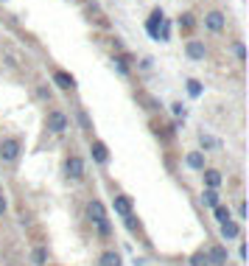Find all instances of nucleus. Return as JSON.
Listing matches in <instances>:
<instances>
[{
    "instance_id": "1",
    "label": "nucleus",
    "mask_w": 249,
    "mask_h": 266,
    "mask_svg": "<svg viewBox=\"0 0 249 266\" xmlns=\"http://www.w3.org/2000/svg\"><path fill=\"white\" fill-rule=\"evenodd\" d=\"M20 154V140H14V137H6L3 143H0V160L3 163H14Z\"/></svg>"
},
{
    "instance_id": "2",
    "label": "nucleus",
    "mask_w": 249,
    "mask_h": 266,
    "mask_svg": "<svg viewBox=\"0 0 249 266\" xmlns=\"http://www.w3.org/2000/svg\"><path fill=\"white\" fill-rule=\"evenodd\" d=\"M48 129H51V132H56V134L68 132V115H65V112H59V110L48 112Z\"/></svg>"
},
{
    "instance_id": "3",
    "label": "nucleus",
    "mask_w": 249,
    "mask_h": 266,
    "mask_svg": "<svg viewBox=\"0 0 249 266\" xmlns=\"http://www.w3.org/2000/svg\"><path fill=\"white\" fill-rule=\"evenodd\" d=\"M65 174H68L70 179H81L84 177V160L81 157H68V163H65Z\"/></svg>"
},
{
    "instance_id": "4",
    "label": "nucleus",
    "mask_w": 249,
    "mask_h": 266,
    "mask_svg": "<svg viewBox=\"0 0 249 266\" xmlns=\"http://www.w3.org/2000/svg\"><path fill=\"white\" fill-rule=\"evenodd\" d=\"M87 216H90V222L98 224V227H101V224H107V210H104V205L98 199H92L90 205H87Z\"/></svg>"
},
{
    "instance_id": "5",
    "label": "nucleus",
    "mask_w": 249,
    "mask_h": 266,
    "mask_svg": "<svg viewBox=\"0 0 249 266\" xmlns=\"http://www.w3.org/2000/svg\"><path fill=\"white\" fill-rule=\"evenodd\" d=\"M162 11L160 9H154L151 11V17H148V22H146V31L151 34V37H154V39H160V25H162Z\"/></svg>"
},
{
    "instance_id": "6",
    "label": "nucleus",
    "mask_w": 249,
    "mask_h": 266,
    "mask_svg": "<svg viewBox=\"0 0 249 266\" xmlns=\"http://www.w3.org/2000/svg\"><path fill=\"white\" fill-rule=\"evenodd\" d=\"M53 84H56L59 90H73L76 87V78L70 76V73H65V70H56V73H53Z\"/></svg>"
},
{
    "instance_id": "7",
    "label": "nucleus",
    "mask_w": 249,
    "mask_h": 266,
    "mask_svg": "<svg viewBox=\"0 0 249 266\" xmlns=\"http://www.w3.org/2000/svg\"><path fill=\"white\" fill-rule=\"evenodd\" d=\"M204 25H207L210 31H221V28H224V14H221V11H210V14H204Z\"/></svg>"
},
{
    "instance_id": "8",
    "label": "nucleus",
    "mask_w": 249,
    "mask_h": 266,
    "mask_svg": "<svg viewBox=\"0 0 249 266\" xmlns=\"http://www.w3.org/2000/svg\"><path fill=\"white\" fill-rule=\"evenodd\" d=\"M207 264L224 266V264H227V249H224V247H213V249L207 252Z\"/></svg>"
},
{
    "instance_id": "9",
    "label": "nucleus",
    "mask_w": 249,
    "mask_h": 266,
    "mask_svg": "<svg viewBox=\"0 0 249 266\" xmlns=\"http://www.w3.org/2000/svg\"><path fill=\"white\" fill-rule=\"evenodd\" d=\"M90 152H92V160H95V163H107V160H109V149H107V143H101V140H95Z\"/></svg>"
},
{
    "instance_id": "10",
    "label": "nucleus",
    "mask_w": 249,
    "mask_h": 266,
    "mask_svg": "<svg viewBox=\"0 0 249 266\" xmlns=\"http://www.w3.org/2000/svg\"><path fill=\"white\" fill-rule=\"evenodd\" d=\"M241 235V227H238V222H224L221 224V238H227V241H232V238H238Z\"/></svg>"
},
{
    "instance_id": "11",
    "label": "nucleus",
    "mask_w": 249,
    "mask_h": 266,
    "mask_svg": "<svg viewBox=\"0 0 249 266\" xmlns=\"http://www.w3.org/2000/svg\"><path fill=\"white\" fill-rule=\"evenodd\" d=\"M115 213H121V216H132V199L129 196H115Z\"/></svg>"
},
{
    "instance_id": "12",
    "label": "nucleus",
    "mask_w": 249,
    "mask_h": 266,
    "mask_svg": "<svg viewBox=\"0 0 249 266\" xmlns=\"http://www.w3.org/2000/svg\"><path fill=\"white\" fill-rule=\"evenodd\" d=\"M185 51H188V56H191V59H204V54H207V51H204V45L199 42V39H191Z\"/></svg>"
},
{
    "instance_id": "13",
    "label": "nucleus",
    "mask_w": 249,
    "mask_h": 266,
    "mask_svg": "<svg viewBox=\"0 0 249 266\" xmlns=\"http://www.w3.org/2000/svg\"><path fill=\"white\" fill-rule=\"evenodd\" d=\"M185 163H188V168H193V171H204V154L202 152H191Z\"/></svg>"
},
{
    "instance_id": "14",
    "label": "nucleus",
    "mask_w": 249,
    "mask_h": 266,
    "mask_svg": "<svg viewBox=\"0 0 249 266\" xmlns=\"http://www.w3.org/2000/svg\"><path fill=\"white\" fill-rule=\"evenodd\" d=\"M204 185H207L210 190H215L218 185H221V174L213 171V168H207V171H204Z\"/></svg>"
},
{
    "instance_id": "15",
    "label": "nucleus",
    "mask_w": 249,
    "mask_h": 266,
    "mask_svg": "<svg viewBox=\"0 0 249 266\" xmlns=\"http://www.w3.org/2000/svg\"><path fill=\"white\" fill-rule=\"evenodd\" d=\"M202 205L204 208H215V205H221V202H218V190H210V188L204 190L202 193Z\"/></svg>"
},
{
    "instance_id": "16",
    "label": "nucleus",
    "mask_w": 249,
    "mask_h": 266,
    "mask_svg": "<svg viewBox=\"0 0 249 266\" xmlns=\"http://www.w3.org/2000/svg\"><path fill=\"white\" fill-rule=\"evenodd\" d=\"M98 266H121V255L118 252H104L98 258Z\"/></svg>"
},
{
    "instance_id": "17",
    "label": "nucleus",
    "mask_w": 249,
    "mask_h": 266,
    "mask_svg": "<svg viewBox=\"0 0 249 266\" xmlns=\"http://www.w3.org/2000/svg\"><path fill=\"white\" fill-rule=\"evenodd\" d=\"M213 213H215V219H218L221 224L232 219V216H230V208H224V205H215V208H213Z\"/></svg>"
},
{
    "instance_id": "18",
    "label": "nucleus",
    "mask_w": 249,
    "mask_h": 266,
    "mask_svg": "<svg viewBox=\"0 0 249 266\" xmlns=\"http://www.w3.org/2000/svg\"><path fill=\"white\" fill-rule=\"evenodd\" d=\"M45 261H48V249H45V247H36V249H34V264L42 266Z\"/></svg>"
},
{
    "instance_id": "19",
    "label": "nucleus",
    "mask_w": 249,
    "mask_h": 266,
    "mask_svg": "<svg viewBox=\"0 0 249 266\" xmlns=\"http://www.w3.org/2000/svg\"><path fill=\"white\" fill-rule=\"evenodd\" d=\"M188 93H191L193 98H199V95H202V84H199L196 78H191V81H188Z\"/></svg>"
},
{
    "instance_id": "20",
    "label": "nucleus",
    "mask_w": 249,
    "mask_h": 266,
    "mask_svg": "<svg viewBox=\"0 0 249 266\" xmlns=\"http://www.w3.org/2000/svg\"><path fill=\"white\" fill-rule=\"evenodd\" d=\"M191 266H210L207 264V252H196V255L191 258Z\"/></svg>"
},
{
    "instance_id": "21",
    "label": "nucleus",
    "mask_w": 249,
    "mask_h": 266,
    "mask_svg": "<svg viewBox=\"0 0 249 266\" xmlns=\"http://www.w3.org/2000/svg\"><path fill=\"white\" fill-rule=\"evenodd\" d=\"M179 28H185V31L193 28V14H182V17H179Z\"/></svg>"
},
{
    "instance_id": "22",
    "label": "nucleus",
    "mask_w": 249,
    "mask_h": 266,
    "mask_svg": "<svg viewBox=\"0 0 249 266\" xmlns=\"http://www.w3.org/2000/svg\"><path fill=\"white\" fill-rule=\"evenodd\" d=\"M202 146L204 149H213V146H218V140H213L210 134H202Z\"/></svg>"
},
{
    "instance_id": "23",
    "label": "nucleus",
    "mask_w": 249,
    "mask_h": 266,
    "mask_svg": "<svg viewBox=\"0 0 249 266\" xmlns=\"http://www.w3.org/2000/svg\"><path fill=\"white\" fill-rule=\"evenodd\" d=\"M171 112H174L177 118H185V107H182V104H171Z\"/></svg>"
},
{
    "instance_id": "24",
    "label": "nucleus",
    "mask_w": 249,
    "mask_h": 266,
    "mask_svg": "<svg viewBox=\"0 0 249 266\" xmlns=\"http://www.w3.org/2000/svg\"><path fill=\"white\" fill-rule=\"evenodd\" d=\"M235 56H238V59H241V62L247 59V48H244V45H241V42H235Z\"/></svg>"
},
{
    "instance_id": "25",
    "label": "nucleus",
    "mask_w": 249,
    "mask_h": 266,
    "mask_svg": "<svg viewBox=\"0 0 249 266\" xmlns=\"http://www.w3.org/2000/svg\"><path fill=\"white\" fill-rule=\"evenodd\" d=\"M244 216H247V202H241V205H238V219H244Z\"/></svg>"
},
{
    "instance_id": "26",
    "label": "nucleus",
    "mask_w": 249,
    "mask_h": 266,
    "mask_svg": "<svg viewBox=\"0 0 249 266\" xmlns=\"http://www.w3.org/2000/svg\"><path fill=\"white\" fill-rule=\"evenodd\" d=\"M126 227H129V230H135V227H137V222H135V216H126Z\"/></svg>"
},
{
    "instance_id": "27",
    "label": "nucleus",
    "mask_w": 249,
    "mask_h": 266,
    "mask_svg": "<svg viewBox=\"0 0 249 266\" xmlns=\"http://www.w3.org/2000/svg\"><path fill=\"white\" fill-rule=\"evenodd\" d=\"M79 121L84 123V129H90V118H87V115H84V112H81V115H79Z\"/></svg>"
},
{
    "instance_id": "28",
    "label": "nucleus",
    "mask_w": 249,
    "mask_h": 266,
    "mask_svg": "<svg viewBox=\"0 0 249 266\" xmlns=\"http://www.w3.org/2000/svg\"><path fill=\"white\" fill-rule=\"evenodd\" d=\"M238 258H241V261L247 258V244H241V247H238Z\"/></svg>"
},
{
    "instance_id": "29",
    "label": "nucleus",
    "mask_w": 249,
    "mask_h": 266,
    "mask_svg": "<svg viewBox=\"0 0 249 266\" xmlns=\"http://www.w3.org/2000/svg\"><path fill=\"white\" fill-rule=\"evenodd\" d=\"M3 213H6V196L0 193V216H3Z\"/></svg>"
}]
</instances>
